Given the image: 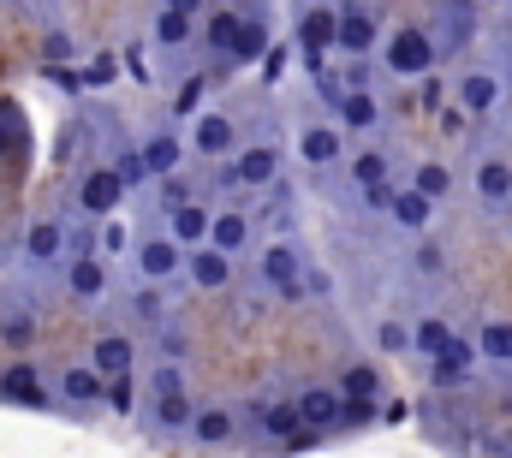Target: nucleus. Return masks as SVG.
Returning a JSON list of instances; mask_svg holds the SVG:
<instances>
[{
    "label": "nucleus",
    "instance_id": "nucleus-1",
    "mask_svg": "<svg viewBox=\"0 0 512 458\" xmlns=\"http://www.w3.org/2000/svg\"><path fill=\"white\" fill-rule=\"evenodd\" d=\"M387 66H393L399 78H423V72L435 66V42H429L417 24H399V30L387 36Z\"/></svg>",
    "mask_w": 512,
    "mask_h": 458
},
{
    "label": "nucleus",
    "instance_id": "nucleus-2",
    "mask_svg": "<svg viewBox=\"0 0 512 458\" xmlns=\"http://www.w3.org/2000/svg\"><path fill=\"white\" fill-rule=\"evenodd\" d=\"M120 197H126V185L114 179V167H90L84 185H78V209H84V215H102V221L120 209Z\"/></svg>",
    "mask_w": 512,
    "mask_h": 458
},
{
    "label": "nucleus",
    "instance_id": "nucleus-3",
    "mask_svg": "<svg viewBox=\"0 0 512 458\" xmlns=\"http://www.w3.org/2000/svg\"><path fill=\"white\" fill-rule=\"evenodd\" d=\"M501 108V72H465L459 78V114L465 119H483Z\"/></svg>",
    "mask_w": 512,
    "mask_h": 458
},
{
    "label": "nucleus",
    "instance_id": "nucleus-4",
    "mask_svg": "<svg viewBox=\"0 0 512 458\" xmlns=\"http://www.w3.org/2000/svg\"><path fill=\"white\" fill-rule=\"evenodd\" d=\"M334 48H346L352 60H358V54H370V48H376V18H370L364 6L334 12Z\"/></svg>",
    "mask_w": 512,
    "mask_h": 458
},
{
    "label": "nucleus",
    "instance_id": "nucleus-5",
    "mask_svg": "<svg viewBox=\"0 0 512 458\" xmlns=\"http://www.w3.org/2000/svg\"><path fill=\"white\" fill-rule=\"evenodd\" d=\"M471 363H477L471 340H459V334H453V340L429 357V381H435V387H459V381L471 375Z\"/></svg>",
    "mask_w": 512,
    "mask_h": 458
},
{
    "label": "nucleus",
    "instance_id": "nucleus-6",
    "mask_svg": "<svg viewBox=\"0 0 512 458\" xmlns=\"http://www.w3.org/2000/svg\"><path fill=\"white\" fill-rule=\"evenodd\" d=\"M185 268V250L173 244V238H143L137 244V274L155 286V280H167V274H179Z\"/></svg>",
    "mask_w": 512,
    "mask_h": 458
},
{
    "label": "nucleus",
    "instance_id": "nucleus-7",
    "mask_svg": "<svg viewBox=\"0 0 512 458\" xmlns=\"http://www.w3.org/2000/svg\"><path fill=\"white\" fill-rule=\"evenodd\" d=\"M292 411H298V423L304 429H334L340 423V393L334 387H304V399H292Z\"/></svg>",
    "mask_w": 512,
    "mask_h": 458
},
{
    "label": "nucleus",
    "instance_id": "nucleus-8",
    "mask_svg": "<svg viewBox=\"0 0 512 458\" xmlns=\"http://www.w3.org/2000/svg\"><path fill=\"white\" fill-rule=\"evenodd\" d=\"M274 173H280V149L274 143H251V149L233 155V179L239 185H274Z\"/></svg>",
    "mask_w": 512,
    "mask_h": 458
},
{
    "label": "nucleus",
    "instance_id": "nucleus-9",
    "mask_svg": "<svg viewBox=\"0 0 512 458\" xmlns=\"http://www.w3.org/2000/svg\"><path fill=\"white\" fill-rule=\"evenodd\" d=\"M185 268H191V280H197L203 292H221V286L233 280V256H221L215 244H197V250L185 256Z\"/></svg>",
    "mask_w": 512,
    "mask_h": 458
},
{
    "label": "nucleus",
    "instance_id": "nucleus-10",
    "mask_svg": "<svg viewBox=\"0 0 512 458\" xmlns=\"http://www.w3.org/2000/svg\"><path fill=\"white\" fill-rule=\"evenodd\" d=\"M167 238H173L179 250H197V244L209 238V209H203V203H173V215H167Z\"/></svg>",
    "mask_w": 512,
    "mask_h": 458
},
{
    "label": "nucleus",
    "instance_id": "nucleus-11",
    "mask_svg": "<svg viewBox=\"0 0 512 458\" xmlns=\"http://www.w3.org/2000/svg\"><path fill=\"white\" fill-rule=\"evenodd\" d=\"M298 48H304L310 60H322V54L334 48V12H328V6H310V12L298 18Z\"/></svg>",
    "mask_w": 512,
    "mask_h": 458
},
{
    "label": "nucleus",
    "instance_id": "nucleus-12",
    "mask_svg": "<svg viewBox=\"0 0 512 458\" xmlns=\"http://www.w3.org/2000/svg\"><path fill=\"white\" fill-rule=\"evenodd\" d=\"M340 149H346V143H340L334 125H304V131H298V155H304L310 167H334Z\"/></svg>",
    "mask_w": 512,
    "mask_h": 458
},
{
    "label": "nucleus",
    "instance_id": "nucleus-13",
    "mask_svg": "<svg viewBox=\"0 0 512 458\" xmlns=\"http://www.w3.org/2000/svg\"><path fill=\"white\" fill-rule=\"evenodd\" d=\"M179 155H185V149H179V137H173V131H161V137H149V143L137 149V161H143V173H149V179H173Z\"/></svg>",
    "mask_w": 512,
    "mask_h": 458
},
{
    "label": "nucleus",
    "instance_id": "nucleus-14",
    "mask_svg": "<svg viewBox=\"0 0 512 458\" xmlns=\"http://www.w3.org/2000/svg\"><path fill=\"white\" fill-rule=\"evenodd\" d=\"M191 143H197V155H233V119L221 114H197V131H191Z\"/></svg>",
    "mask_w": 512,
    "mask_h": 458
},
{
    "label": "nucleus",
    "instance_id": "nucleus-15",
    "mask_svg": "<svg viewBox=\"0 0 512 458\" xmlns=\"http://www.w3.org/2000/svg\"><path fill=\"white\" fill-rule=\"evenodd\" d=\"M262 280H268V286H292V280H304V256H298L292 244H268V250H262Z\"/></svg>",
    "mask_w": 512,
    "mask_h": 458
},
{
    "label": "nucleus",
    "instance_id": "nucleus-16",
    "mask_svg": "<svg viewBox=\"0 0 512 458\" xmlns=\"http://www.w3.org/2000/svg\"><path fill=\"white\" fill-rule=\"evenodd\" d=\"M66 286H72L78 298H102V292H108V262H102V256H78V262L66 268Z\"/></svg>",
    "mask_w": 512,
    "mask_h": 458
},
{
    "label": "nucleus",
    "instance_id": "nucleus-17",
    "mask_svg": "<svg viewBox=\"0 0 512 458\" xmlns=\"http://www.w3.org/2000/svg\"><path fill=\"white\" fill-rule=\"evenodd\" d=\"M245 238H251V221H245V215H209V238H203V244H215L221 256L245 250Z\"/></svg>",
    "mask_w": 512,
    "mask_h": 458
},
{
    "label": "nucleus",
    "instance_id": "nucleus-18",
    "mask_svg": "<svg viewBox=\"0 0 512 458\" xmlns=\"http://www.w3.org/2000/svg\"><path fill=\"white\" fill-rule=\"evenodd\" d=\"M387 209H393V221H399L405 232H423V227H429V215H435V203H429V197H417L411 185H405V191H393V203H387Z\"/></svg>",
    "mask_w": 512,
    "mask_h": 458
},
{
    "label": "nucleus",
    "instance_id": "nucleus-19",
    "mask_svg": "<svg viewBox=\"0 0 512 458\" xmlns=\"http://www.w3.org/2000/svg\"><path fill=\"white\" fill-rule=\"evenodd\" d=\"M477 197H483V203H512V167L507 161L489 155V161L477 167Z\"/></svg>",
    "mask_w": 512,
    "mask_h": 458
},
{
    "label": "nucleus",
    "instance_id": "nucleus-20",
    "mask_svg": "<svg viewBox=\"0 0 512 458\" xmlns=\"http://www.w3.org/2000/svg\"><path fill=\"white\" fill-rule=\"evenodd\" d=\"M96 375H102V381L131 375V340H126V334H108V340L96 345Z\"/></svg>",
    "mask_w": 512,
    "mask_h": 458
},
{
    "label": "nucleus",
    "instance_id": "nucleus-21",
    "mask_svg": "<svg viewBox=\"0 0 512 458\" xmlns=\"http://www.w3.org/2000/svg\"><path fill=\"white\" fill-rule=\"evenodd\" d=\"M0 393H6V399H18V405H48V393L36 387V369H30V363H12V369H6V381H0Z\"/></svg>",
    "mask_w": 512,
    "mask_h": 458
},
{
    "label": "nucleus",
    "instance_id": "nucleus-22",
    "mask_svg": "<svg viewBox=\"0 0 512 458\" xmlns=\"http://www.w3.org/2000/svg\"><path fill=\"white\" fill-rule=\"evenodd\" d=\"M24 250H30V262H54L66 250V232L54 227V221H36V227L24 232Z\"/></svg>",
    "mask_w": 512,
    "mask_h": 458
},
{
    "label": "nucleus",
    "instance_id": "nucleus-23",
    "mask_svg": "<svg viewBox=\"0 0 512 458\" xmlns=\"http://www.w3.org/2000/svg\"><path fill=\"white\" fill-rule=\"evenodd\" d=\"M411 191L429 197V203H441V197H453V173H447L441 161H423V167L411 173Z\"/></svg>",
    "mask_w": 512,
    "mask_h": 458
},
{
    "label": "nucleus",
    "instance_id": "nucleus-24",
    "mask_svg": "<svg viewBox=\"0 0 512 458\" xmlns=\"http://www.w3.org/2000/svg\"><path fill=\"white\" fill-rule=\"evenodd\" d=\"M191 435H197L203 447H221V441L233 435V417H227L221 405H209V411H191Z\"/></svg>",
    "mask_w": 512,
    "mask_h": 458
},
{
    "label": "nucleus",
    "instance_id": "nucleus-25",
    "mask_svg": "<svg viewBox=\"0 0 512 458\" xmlns=\"http://www.w3.org/2000/svg\"><path fill=\"white\" fill-rule=\"evenodd\" d=\"M471 351L489 357V363H512V322H483V334H477Z\"/></svg>",
    "mask_w": 512,
    "mask_h": 458
},
{
    "label": "nucleus",
    "instance_id": "nucleus-26",
    "mask_svg": "<svg viewBox=\"0 0 512 458\" xmlns=\"http://www.w3.org/2000/svg\"><path fill=\"white\" fill-rule=\"evenodd\" d=\"M340 119H346L352 131H370V125L382 119V108H376L370 90H346V96H340Z\"/></svg>",
    "mask_w": 512,
    "mask_h": 458
},
{
    "label": "nucleus",
    "instance_id": "nucleus-27",
    "mask_svg": "<svg viewBox=\"0 0 512 458\" xmlns=\"http://www.w3.org/2000/svg\"><path fill=\"white\" fill-rule=\"evenodd\" d=\"M233 60H262L268 54V24H256V18H239V36H233V48H227Z\"/></svg>",
    "mask_w": 512,
    "mask_h": 458
},
{
    "label": "nucleus",
    "instance_id": "nucleus-28",
    "mask_svg": "<svg viewBox=\"0 0 512 458\" xmlns=\"http://www.w3.org/2000/svg\"><path fill=\"white\" fill-rule=\"evenodd\" d=\"M155 42H161V48H185V42H191V18L161 6V12H155Z\"/></svg>",
    "mask_w": 512,
    "mask_h": 458
},
{
    "label": "nucleus",
    "instance_id": "nucleus-29",
    "mask_svg": "<svg viewBox=\"0 0 512 458\" xmlns=\"http://www.w3.org/2000/svg\"><path fill=\"white\" fill-rule=\"evenodd\" d=\"M382 393V375L370 369V363H352L346 369V387H340V399H376Z\"/></svg>",
    "mask_w": 512,
    "mask_h": 458
},
{
    "label": "nucleus",
    "instance_id": "nucleus-30",
    "mask_svg": "<svg viewBox=\"0 0 512 458\" xmlns=\"http://www.w3.org/2000/svg\"><path fill=\"white\" fill-rule=\"evenodd\" d=\"M352 179L370 191V185H387V155L382 149H364V155H352Z\"/></svg>",
    "mask_w": 512,
    "mask_h": 458
},
{
    "label": "nucleus",
    "instance_id": "nucleus-31",
    "mask_svg": "<svg viewBox=\"0 0 512 458\" xmlns=\"http://www.w3.org/2000/svg\"><path fill=\"white\" fill-rule=\"evenodd\" d=\"M66 399L96 405V399H102V375H96V369H66Z\"/></svg>",
    "mask_w": 512,
    "mask_h": 458
},
{
    "label": "nucleus",
    "instance_id": "nucleus-32",
    "mask_svg": "<svg viewBox=\"0 0 512 458\" xmlns=\"http://www.w3.org/2000/svg\"><path fill=\"white\" fill-rule=\"evenodd\" d=\"M203 36H209V48H215V54H227V48H233V36H239V12H215Z\"/></svg>",
    "mask_w": 512,
    "mask_h": 458
},
{
    "label": "nucleus",
    "instance_id": "nucleus-33",
    "mask_svg": "<svg viewBox=\"0 0 512 458\" xmlns=\"http://www.w3.org/2000/svg\"><path fill=\"white\" fill-rule=\"evenodd\" d=\"M447 340H453V328H447L441 316H429V322H423V328L411 334V345H417L423 357H435V351H441V345H447Z\"/></svg>",
    "mask_w": 512,
    "mask_h": 458
},
{
    "label": "nucleus",
    "instance_id": "nucleus-34",
    "mask_svg": "<svg viewBox=\"0 0 512 458\" xmlns=\"http://www.w3.org/2000/svg\"><path fill=\"white\" fill-rule=\"evenodd\" d=\"M114 78H120V60H114V54H96L90 72H78V84H90V90H108Z\"/></svg>",
    "mask_w": 512,
    "mask_h": 458
},
{
    "label": "nucleus",
    "instance_id": "nucleus-35",
    "mask_svg": "<svg viewBox=\"0 0 512 458\" xmlns=\"http://www.w3.org/2000/svg\"><path fill=\"white\" fill-rule=\"evenodd\" d=\"M262 429H268L274 441H286V435H292V429H304V423H298V411H292V405H268V411H262Z\"/></svg>",
    "mask_w": 512,
    "mask_h": 458
},
{
    "label": "nucleus",
    "instance_id": "nucleus-36",
    "mask_svg": "<svg viewBox=\"0 0 512 458\" xmlns=\"http://www.w3.org/2000/svg\"><path fill=\"white\" fill-rule=\"evenodd\" d=\"M376 417V399H340V429H364Z\"/></svg>",
    "mask_w": 512,
    "mask_h": 458
},
{
    "label": "nucleus",
    "instance_id": "nucleus-37",
    "mask_svg": "<svg viewBox=\"0 0 512 458\" xmlns=\"http://www.w3.org/2000/svg\"><path fill=\"white\" fill-rule=\"evenodd\" d=\"M155 417H161L167 429H179V423H191V405H185V393H173V399H155Z\"/></svg>",
    "mask_w": 512,
    "mask_h": 458
},
{
    "label": "nucleus",
    "instance_id": "nucleus-38",
    "mask_svg": "<svg viewBox=\"0 0 512 458\" xmlns=\"http://www.w3.org/2000/svg\"><path fill=\"white\" fill-rule=\"evenodd\" d=\"M42 60H48V66L72 60V36H66V30H48V36H42Z\"/></svg>",
    "mask_w": 512,
    "mask_h": 458
},
{
    "label": "nucleus",
    "instance_id": "nucleus-39",
    "mask_svg": "<svg viewBox=\"0 0 512 458\" xmlns=\"http://www.w3.org/2000/svg\"><path fill=\"white\" fill-rule=\"evenodd\" d=\"M102 399H108V405L126 417V411H131V375H114V381H102Z\"/></svg>",
    "mask_w": 512,
    "mask_h": 458
},
{
    "label": "nucleus",
    "instance_id": "nucleus-40",
    "mask_svg": "<svg viewBox=\"0 0 512 458\" xmlns=\"http://www.w3.org/2000/svg\"><path fill=\"white\" fill-rule=\"evenodd\" d=\"M376 345H382V351H405V345H411V328H405V322H382V328H376Z\"/></svg>",
    "mask_w": 512,
    "mask_h": 458
},
{
    "label": "nucleus",
    "instance_id": "nucleus-41",
    "mask_svg": "<svg viewBox=\"0 0 512 458\" xmlns=\"http://www.w3.org/2000/svg\"><path fill=\"white\" fill-rule=\"evenodd\" d=\"M102 250H114V256H120V250H126V227H120V221H114V215H108V221H102Z\"/></svg>",
    "mask_w": 512,
    "mask_h": 458
},
{
    "label": "nucleus",
    "instance_id": "nucleus-42",
    "mask_svg": "<svg viewBox=\"0 0 512 458\" xmlns=\"http://www.w3.org/2000/svg\"><path fill=\"white\" fill-rule=\"evenodd\" d=\"M114 179H120V185H143L149 173H143V161H137V155H126V161L114 167Z\"/></svg>",
    "mask_w": 512,
    "mask_h": 458
},
{
    "label": "nucleus",
    "instance_id": "nucleus-43",
    "mask_svg": "<svg viewBox=\"0 0 512 458\" xmlns=\"http://www.w3.org/2000/svg\"><path fill=\"white\" fill-rule=\"evenodd\" d=\"M30 334H36V322H30V316H12V322H6V340H12V345H30Z\"/></svg>",
    "mask_w": 512,
    "mask_h": 458
},
{
    "label": "nucleus",
    "instance_id": "nucleus-44",
    "mask_svg": "<svg viewBox=\"0 0 512 458\" xmlns=\"http://www.w3.org/2000/svg\"><path fill=\"white\" fill-rule=\"evenodd\" d=\"M179 393V369H155V399H173Z\"/></svg>",
    "mask_w": 512,
    "mask_h": 458
},
{
    "label": "nucleus",
    "instance_id": "nucleus-45",
    "mask_svg": "<svg viewBox=\"0 0 512 458\" xmlns=\"http://www.w3.org/2000/svg\"><path fill=\"white\" fill-rule=\"evenodd\" d=\"M280 447H286V453H310V447H316V429H292Z\"/></svg>",
    "mask_w": 512,
    "mask_h": 458
},
{
    "label": "nucleus",
    "instance_id": "nucleus-46",
    "mask_svg": "<svg viewBox=\"0 0 512 458\" xmlns=\"http://www.w3.org/2000/svg\"><path fill=\"white\" fill-rule=\"evenodd\" d=\"M417 268H423V274H435V268H441V250H435V244H423V250H417Z\"/></svg>",
    "mask_w": 512,
    "mask_h": 458
},
{
    "label": "nucleus",
    "instance_id": "nucleus-47",
    "mask_svg": "<svg viewBox=\"0 0 512 458\" xmlns=\"http://www.w3.org/2000/svg\"><path fill=\"white\" fill-rule=\"evenodd\" d=\"M137 316H161V298L155 292H137Z\"/></svg>",
    "mask_w": 512,
    "mask_h": 458
},
{
    "label": "nucleus",
    "instance_id": "nucleus-48",
    "mask_svg": "<svg viewBox=\"0 0 512 458\" xmlns=\"http://www.w3.org/2000/svg\"><path fill=\"white\" fill-rule=\"evenodd\" d=\"M161 6H167V12H185V18H197V12H203V0H161Z\"/></svg>",
    "mask_w": 512,
    "mask_h": 458
},
{
    "label": "nucleus",
    "instance_id": "nucleus-49",
    "mask_svg": "<svg viewBox=\"0 0 512 458\" xmlns=\"http://www.w3.org/2000/svg\"><path fill=\"white\" fill-rule=\"evenodd\" d=\"M6 149H12V131H6V125H0V155H6Z\"/></svg>",
    "mask_w": 512,
    "mask_h": 458
},
{
    "label": "nucleus",
    "instance_id": "nucleus-50",
    "mask_svg": "<svg viewBox=\"0 0 512 458\" xmlns=\"http://www.w3.org/2000/svg\"><path fill=\"white\" fill-rule=\"evenodd\" d=\"M483 6H507V0H483Z\"/></svg>",
    "mask_w": 512,
    "mask_h": 458
}]
</instances>
